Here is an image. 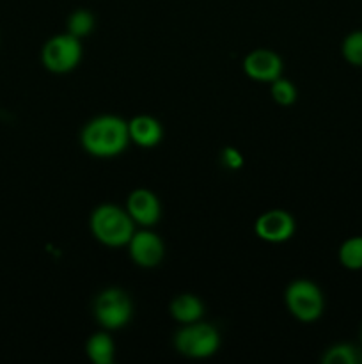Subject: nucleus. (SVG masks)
I'll return each instance as SVG.
<instances>
[{
    "label": "nucleus",
    "instance_id": "obj_8",
    "mask_svg": "<svg viewBox=\"0 0 362 364\" xmlns=\"http://www.w3.org/2000/svg\"><path fill=\"white\" fill-rule=\"evenodd\" d=\"M254 231L261 240L268 244H283L293 237L297 231V223L286 210H268L258 217Z\"/></svg>",
    "mask_w": 362,
    "mask_h": 364
},
{
    "label": "nucleus",
    "instance_id": "obj_9",
    "mask_svg": "<svg viewBox=\"0 0 362 364\" xmlns=\"http://www.w3.org/2000/svg\"><path fill=\"white\" fill-rule=\"evenodd\" d=\"M283 59L279 53L268 48H258L247 53L243 59V71L251 80L272 84L279 77H283Z\"/></svg>",
    "mask_w": 362,
    "mask_h": 364
},
{
    "label": "nucleus",
    "instance_id": "obj_7",
    "mask_svg": "<svg viewBox=\"0 0 362 364\" xmlns=\"http://www.w3.org/2000/svg\"><path fill=\"white\" fill-rule=\"evenodd\" d=\"M128 249H130L131 262L141 269H155L165 256L163 240L148 228L135 231L133 237L128 242Z\"/></svg>",
    "mask_w": 362,
    "mask_h": 364
},
{
    "label": "nucleus",
    "instance_id": "obj_11",
    "mask_svg": "<svg viewBox=\"0 0 362 364\" xmlns=\"http://www.w3.org/2000/svg\"><path fill=\"white\" fill-rule=\"evenodd\" d=\"M128 134H130V141L141 148H155L162 141L163 128L158 119L142 114L128 121Z\"/></svg>",
    "mask_w": 362,
    "mask_h": 364
},
{
    "label": "nucleus",
    "instance_id": "obj_5",
    "mask_svg": "<svg viewBox=\"0 0 362 364\" xmlns=\"http://www.w3.org/2000/svg\"><path fill=\"white\" fill-rule=\"evenodd\" d=\"M94 318L103 329L117 331L128 326L133 315V306L130 297L121 288H106L94 301Z\"/></svg>",
    "mask_w": 362,
    "mask_h": 364
},
{
    "label": "nucleus",
    "instance_id": "obj_2",
    "mask_svg": "<svg viewBox=\"0 0 362 364\" xmlns=\"http://www.w3.org/2000/svg\"><path fill=\"white\" fill-rule=\"evenodd\" d=\"M91 233L106 247L128 245L135 233V223L126 210L117 205H99L92 210L89 219Z\"/></svg>",
    "mask_w": 362,
    "mask_h": 364
},
{
    "label": "nucleus",
    "instance_id": "obj_14",
    "mask_svg": "<svg viewBox=\"0 0 362 364\" xmlns=\"http://www.w3.org/2000/svg\"><path fill=\"white\" fill-rule=\"evenodd\" d=\"M339 263L348 270H362V237H351L341 244Z\"/></svg>",
    "mask_w": 362,
    "mask_h": 364
},
{
    "label": "nucleus",
    "instance_id": "obj_10",
    "mask_svg": "<svg viewBox=\"0 0 362 364\" xmlns=\"http://www.w3.org/2000/svg\"><path fill=\"white\" fill-rule=\"evenodd\" d=\"M126 212L135 224L142 228H151L162 217V205L156 194L149 188H135L126 201Z\"/></svg>",
    "mask_w": 362,
    "mask_h": 364
},
{
    "label": "nucleus",
    "instance_id": "obj_18",
    "mask_svg": "<svg viewBox=\"0 0 362 364\" xmlns=\"http://www.w3.org/2000/svg\"><path fill=\"white\" fill-rule=\"evenodd\" d=\"M322 361L325 364H355L358 361V358L357 350L351 345L339 343L330 347L322 358Z\"/></svg>",
    "mask_w": 362,
    "mask_h": 364
},
{
    "label": "nucleus",
    "instance_id": "obj_1",
    "mask_svg": "<svg viewBox=\"0 0 362 364\" xmlns=\"http://www.w3.org/2000/svg\"><path fill=\"white\" fill-rule=\"evenodd\" d=\"M80 142L85 151L96 159H112L121 155L130 144L128 121L112 114L94 117L82 130Z\"/></svg>",
    "mask_w": 362,
    "mask_h": 364
},
{
    "label": "nucleus",
    "instance_id": "obj_13",
    "mask_svg": "<svg viewBox=\"0 0 362 364\" xmlns=\"http://www.w3.org/2000/svg\"><path fill=\"white\" fill-rule=\"evenodd\" d=\"M87 358L94 364H112L116 355V345L109 333H94L85 345Z\"/></svg>",
    "mask_w": 362,
    "mask_h": 364
},
{
    "label": "nucleus",
    "instance_id": "obj_12",
    "mask_svg": "<svg viewBox=\"0 0 362 364\" xmlns=\"http://www.w3.org/2000/svg\"><path fill=\"white\" fill-rule=\"evenodd\" d=\"M169 313L181 326H185V323H194L199 322L202 318V315H204V304L195 295L181 294L172 299V302L169 306Z\"/></svg>",
    "mask_w": 362,
    "mask_h": 364
},
{
    "label": "nucleus",
    "instance_id": "obj_19",
    "mask_svg": "<svg viewBox=\"0 0 362 364\" xmlns=\"http://www.w3.org/2000/svg\"><path fill=\"white\" fill-rule=\"evenodd\" d=\"M222 164L227 169L238 171L243 167V155L240 153V149L227 146V148L222 149Z\"/></svg>",
    "mask_w": 362,
    "mask_h": 364
},
{
    "label": "nucleus",
    "instance_id": "obj_17",
    "mask_svg": "<svg viewBox=\"0 0 362 364\" xmlns=\"http://www.w3.org/2000/svg\"><path fill=\"white\" fill-rule=\"evenodd\" d=\"M270 92H272L273 102H275L277 105H283V107L293 105V103L297 102V96H298V91L297 87H295L293 82L286 80V78L283 77H279L277 80L272 82V89H270Z\"/></svg>",
    "mask_w": 362,
    "mask_h": 364
},
{
    "label": "nucleus",
    "instance_id": "obj_3",
    "mask_svg": "<svg viewBox=\"0 0 362 364\" xmlns=\"http://www.w3.org/2000/svg\"><path fill=\"white\" fill-rule=\"evenodd\" d=\"M174 347L188 359H208L219 350L220 334L215 327L201 320L185 323L174 336Z\"/></svg>",
    "mask_w": 362,
    "mask_h": 364
},
{
    "label": "nucleus",
    "instance_id": "obj_16",
    "mask_svg": "<svg viewBox=\"0 0 362 364\" xmlns=\"http://www.w3.org/2000/svg\"><path fill=\"white\" fill-rule=\"evenodd\" d=\"M344 60L351 66L362 68V31H353L344 38L341 46Z\"/></svg>",
    "mask_w": 362,
    "mask_h": 364
},
{
    "label": "nucleus",
    "instance_id": "obj_6",
    "mask_svg": "<svg viewBox=\"0 0 362 364\" xmlns=\"http://www.w3.org/2000/svg\"><path fill=\"white\" fill-rule=\"evenodd\" d=\"M43 66L57 75L70 73L82 60L80 39L71 34H59L50 38L41 50Z\"/></svg>",
    "mask_w": 362,
    "mask_h": 364
},
{
    "label": "nucleus",
    "instance_id": "obj_15",
    "mask_svg": "<svg viewBox=\"0 0 362 364\" xmlns=\"http://www.w3.org/2000/svg\"><path fill=\"white\" fill-rule=\"evenodd\" d=\"M67 34L75 36V38L82 39L85 36H89L94 28V16L92 13H89L87 9H77L75 13L70 14L67 18Z\"/></svg>",
    "mask_w": 362,
    "mask_h": 364
},
{
    "label": "nucleus",
    "instance_id": "obj_4",
    "mask_svg": "<svg viewBox=\"0 0 362 364\" xmlns=\"http://www.w3.org/2000/svg\"><path fill=\"white\" fill-rule=\"evenodd\" d=\"M287 311L304 323H312L323 315L325 297L316 283L309 279H297L287 287L286 295Z\"/></svg>",
    "mask_w": 362,
    "mask_h": 364
}]
</instances>
